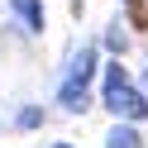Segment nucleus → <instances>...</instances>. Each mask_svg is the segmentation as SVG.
<instances>
[{
	"mask_svg": "<svg viewBox=\"0 0 148 148\" xmlns=\"http://www.w3.org/2000/svg\"><path fill=\"white\" fill-rule=\"evenodd\" d=\"M124 5H129V19L138 29H148V0H124Z\"/></svg>",
	"mask_w": 148,
	"mask_h": 148,
	"instance_id": "obj_5",
	"label": "nucleus"
},
{
	"mask_svg": "<svg viewBox=\"0 0 148 148\" xmlns=\"http://www.w3.org/2000/svg\"><path fill=\"white\" fill-rule=\"evenodd\" d=\"M10 10L24 19V29L29 34H43L48 29V14H43V0H10Z\"/></svg>",
	"mask_w": 148,
	"mask_h": 148,
	"instance_id": "obj_3",
	"label": "nucleus"
},
{
	"mask_svg": "<svg viewBox=\"0 0 148 148\" xmlns=\"http://www.w3.org/2000/svg\"><path fill=\"white\" fill-rule=\"evenodd\" d=\"M105 148H138V129L119 119V124L110 129V138H105Z\"/></svg>",
	"mask_w": 148,
	"mask_h": 148,
	"instance_id": "obj_4",
	"label": "nucleus"
},
{
	"mask_svg": "<svg viewBox=\"0 0 148 148\" xmlns=\"http://www.w3.org/2000/svg\"><path fill=\"white\" fill-rule=\"evenodd\" d=\"M53 148H72V143H53Z\"/></svg>",
	"mask_w": 148,
	"mask_h": 148,
	"instance_id": "obj_6",
	"label": "nucleus"
},
{
	"mask_svg": "<svg viewBox=\"0 0 148 148\" xmlns=\"http://www.w3.org/2000/svg\"><path fill=\"white\" fill-rule=\"evenodd\" d=\"M100 100H105V110H110L115 119H124V124L148 119V96L129 81V72L119 67V62H110V67H105V91H100Z\"/></svg>",
	"mask_w": 148,
	"mask_h": 148,
	"instance_id": "obj_1",
	"label": "nucleus"
},
{
	"mask_svg": "<svg viewBox=\"0 0 148 148\" xmlns=\"http://www.w3.org/2000/svg\"><path fill=\"white\" fill-rule=\"evenodd\" d=\"M91 77H96V48L86 43V48L72 58L67 77H62V86H58V105H62V110H86V86H91Z\"/></svg>",
	"mask_w": 148,
	"mask_h": 148,
	"instance_id": "obj_2",
	"label": "nucleus"
}]
</instances>
